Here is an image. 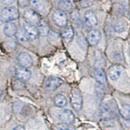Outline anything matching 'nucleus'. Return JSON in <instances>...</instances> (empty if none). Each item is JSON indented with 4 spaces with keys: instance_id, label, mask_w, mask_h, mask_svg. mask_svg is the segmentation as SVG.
I'll use <instances>...</instances> for the list:
<instances>
[{
    "instance_id": "c85d7f7f",
    "label": "nucleus",
    "mask_w": 130,
    "mask_h": 130,
    "mask_svg": "<svg viewBox=\"0 0 130 130\" xmlns=\"http://www.w3.org/2000/svg\"><path fill=\"white\" fill-rule=\"evenodd\" d=\"M21 107H22V104H21L20 101H15V102L14 103V110H15V112H19L20 109H21Z\"/></svg>"
},
{
    "instance_id": "a878e982",
    "label": "nucleus",
    "mask_w": 130,
    "mask_h": 130,
    "mask_svg": "<svg viewBox=\"0 0 130 130\" xmlns=\"http://www.w3.org/2000/svg\"><path fill=\"white\" fill-rule=\"evenodd\" d=\"M100 85H102V84H97L96 85V89H97V94L99 97H100V98L103 97V95H104V89H103V87L100 86Z\"/></svg>"
},
{
    "instance_id": "4be33fe9",
    "label": "nucleus",
    "mask_w": 130,
    "mask_h": 130,
    "mask_svg": "<svg viewBox=\"0 0 130 130\" xmlns=\"http://www.w3.org/2000/svg\"><path fill=\"white\" fill-rule=\"evenodd\" d=\"M17 39H18V41L21 43H24L27 42V37L26 35V34L24 32V30H19L17 32Z\"/></svg>"
},
{
    "instance_id": "aec40b11",
    "label": "nucleus",
    "mask_w": 130,
    "mask_h": 130,
    "mask_svg": "<svg viewBox=\"0 0 130 130\" xmlns=\"http://www.w3.org/2000/svg\"><path fill=\"white\" fill-rule=\"evenodd\" d=\"M121 115L125 120H130V105L125 104L121 106Z\"/></svg>"
},
{
    "instance_id": "b1692460",
    "label": "nucleus",
    "mask_w": 130,
    "mask_h": 130,
    "mask_svg": "<svg viewBox=\"0 0 130 130\" xmlns=\"http://www.w3.org/2000/svg\"><path fill=\"white\" fill-rule=\"evenodd\" d=\"M56 130H75L72 127L69 126L67 124H60V125H56L55 126Z\"/></svg>"
},
{
    "instance_id": "c756f323",
    "label": "nucleus",
    "mask_w": 130,
    "mask_h": 130,
    "mask_svg": "<svg viewBox=\"0 0 130 130\" xmlns=\"http://www.w3.org/2000/svg\"><path fill=\"white\" fill-rule=\"evenodd\" d=\"M29 3H30V0H19V4L22 7H27Z\"/></svg>"
},
{
    "instance_id": "1a4fd4ad",
    "label": "nucleus",
    "mask_w": 130,
    "mask_h": 130,
    "mask_svg": "<svg viewBox=\"0 0 130 130\" xmlns=\"http://www.w3.org/2000/svg\"><path fill=\"white\" fill-rule=\"evenodd\" d=\"M24 19L27 22H29L31 24H38L40 22L39 15L32 10H26L24 11Z\"/></svg>"
},
{
    "instance_id": "9d476101",
    "label": "nucleus",
    "mask_w": 130,
    "mask_h": 130,
    "mask_svg": "<svg viewBox=\"0 0 130 130\" xmlns=\"http://www.w3.org/2000/svg\"><path fill=\"white\" fill-rule=\"evenodd\" d=\"M101 38V34L98 30H92L87 35V40L91 46L97 45Z\"/></svg>"
},
{
    "instance_id": "393cba45",
    "label": "nucleus",
    "mask_w": 130,
    "mask_h": 130,
    "mask_svg": "<svg viewBox=\"0 0 130 130\" xmlns=\"http://www.w3.org/2000/svg\"><path fill=\"white\" fill-rule=\"evenodd\" d=\"M78 42H79V44H80V46L81 48H83V50H86V47H87V42H86V40L84 39V36L83 35H80L78 38Z\"/></svg>"
},
{
    "instance_id": "f3484780",
    "label": "nucleus",
    "mask_w": 130,
    "mask_h": 130,
    "mask_svg": "<svg viewBox=\"0 0 130 130\" xmlns=\"http://www.w3.org/2000/svg\"><path fill=\"white\" fill-rule=\"evenodd\" d=\"M73 35H74V31L72 26H67L62 32V38L67 42H70L73 38Z\"/></svg>"
},
{
    "instance_id": "39448f33",
    "label": "nucleus",
    "mask_w": 130,
    "mask_h": 130,
    "mask_svg": "<svg viewBox=\"0 0 130 130\" xmlns=\"http://www.w3.org/2000/svg\"><path fill=\"white\" fill-rule=\"evenodd\" d=\"M59 118L62 123L67 124V125H71L73 124L75 121V116L73 114V112L71 110L68 109H64L59 115Z\"/></svg>"
},
{
    "instance_id": "2f4dec72",
    "label": "nucleus",
    "mask_w": 130,
    "mask_h": 130,
    "mask_svg": "<svg viewBox=\"0 0 130 130\" xmlns=\"http://www.w3.org/2000/svg\"><path fill=\"white\" fill-rule=\"evenodd\" d=\"M13 130H25V128L22 125H19V126L15 127Z\"/></svg>"
},
{
    "instance_id": "cd10ccee",
    "label": "nucleus",
    "mask_w": 130,
    "mask_h": 130,
    "mask_svg": "<svg viewBox=\"0 0 130 130\" xmlns=\"http://www.w3.org/2000/svg\"><path fill=\"white\" fill-rule=\"evenodd\" d=\"M114 29H115L116 32H117V33H121V32H123V31H125V26H124L123 24H121V23H118V24H116V25L115 26Z\"/></svg>"
},
{
    "instance_id": "f8f14e48",
    "label": "nucleus",
    "mask_w": 130,
    "mask_h": 130,
    "mask_svg": "<svg viewBox=\"0 0 130 130\" xmlns=\"http://www.w3.org/2000/svg\"><path fill=\"white\" fill-rule=\"evenodd\" d=\"M100 117L104 120H110L114 117L113 112L111 110L109 106L107 105H102V106L100 107Z\"/></svg>"
},
{
    "instance_id": "f257e3e1",
    "label": "nucleus",
    "mask_w": 130,
    "mask_h": 130,
    "mask_svg": "<svg viewBox=\"0 0 130 130\" xmlns=\"http://www.w3.org/2000/svg\"><path fill=\"white\" fill-rule=\"evenodd\" d=\"M19 16V10L15 7L4 8L1 12V22H9L17 19Z\"/></svg>"
},
{
    "instance_id": "a211bd4d",
    "label": "nucleus",
    "mask_w": 130,
    "mask_h": 130,
    "mask_svg": "<svg viewBox=\"0 0 130 130\" xmlns=\"http://www.w3.org/2000/svg\"><path fill=\"white\" fill-rule=\"evenodd\" d=\"M38 30L40 35L46 36L49 32V27L45 22L40 21L38 23Z\"/></svg>"
},
{
    "instance_id": "f03ea898",
    "label": "nucleus",
    "mask_w": 130,
    "mask_h": 130,
    "mask_svg": "<svg viewBox=\"0 0 130 130\" xmlns=\"http://www.w3.org/2000/svg\"><path fill=\"white\" fill-rule=\"evenodd\" d=\"M72 105L75 110L80 111L82 108V97L80 92L77 89H72L71 97Z\"/></svg>"
},
{
    "instance_id": "7ed1b4c3",
    "label": "nucleus",
    "mask_w": 130,
    "mask_h": 130,
    "mask_svg": "<svg viewBox=\"0 0 130 130\" xmlns=\"http://www.w3.org/2000/svg\"><path fill=\"white\" fill-rule=\"evenodd\" d=\"M52 20L58 26L64 27L67 25V19L65 13L64 12V10H57L52 15Z\"/></svg>"
},
{
    "instance_id": "2eb2a0df",
    "label": "nucleus",
    "mask_w": 130,
    "mask_h": 130,
    "mask_svg": "<svg viewBox=\"0 0 130 130\" xmlns=\"http://www.w3.org/2000/svg\"><path fill=\"white\" fill-rule=\"evenodd\" d=\"M55 6L61 10H70L72 7L71 0H55Z\"/></svg>"
},
{
    "instance_id": "7c9ffc66",
    "label": "nucleus",
    "mask_w": 130,
    "mask_h": 130,
    "mask_svg": "<svg viewBox=\"0 0 130 130\" xmlns=\"http://www.w3.org/2000/svg\"><path fill=\"white\" fill-rule=\"evenodd\" d=\"M14 1H15V0H1V3L2 4H4V5H8V4L12 3Z\"/></svg>"
},
{
    "instance_id": "0eeeda50",
    "label": "nucleus",
    "mask_w": 130,
    "mask_h": 130,
    "mask_svg": "<svg viewBox=\"0 0 130 130\" xmlns=\"http://www.w3.org/2000/svg\"><path fill=\"white\" fill-rule=\"evenodd\" d=\"M15 75L16 77L19 79L22 82H27L31 78V72L30 70L26 67L21 66V67H17L15 70Z\"/></svg>"
},
{
    "instance_id": "6ab92c4d",
    "label": "nucleus",
    "mask_w": 130,
    "mask_h": 130,
    "mask_svg": "<svg viewBox=\"0 0 130 130\" xmlns=\"http://www.w3.org/2000/svg\"><path fill=\"white\" fill-rule=\"evenodd\" d=\"M54 102H55L56 106L64 107L67 105V98L63 94H57L55 97Z\"/></svg>"
},
{
    "instance_id": "9b49d317",
    "label": "nucleus",
    "mask_w": 130,
    "mask_h": 130,
    "mask_svg": "<svg viewBox=\"0 0 130 130\" xmlns=\"http://www.w3.org/2000/svg\"><path fill=\"white\" fill-rule=\"evenodd\" d=\"M85 22L88 27H94L97 24V19L93 11L88 10L85 14Z\"/></svg>"
},
{
    "instance_id": "bb28decb",
    "label": "nucleus",
    "mask_w": 130,
    "mask_h": 130,
    "mask_svg": "<svg viewBox=\"0 0 130 130\" xmlns=\"http://www.w3.org/2000/svg\"><path fill=\"white\" fill-rule=\"evenodd\" d=\"M7 46L10 50H14L16 46V41L15 39L10 38V40H8L7 42Z\"/></svg>"
},
{
    "instance_id": "ddd939ff",
    "label": "nucleus",
    "mask_w": 130,
    "mask_h": 130,
    "mask_svg": "<svg viewBox=\"0 0 130 130\" xmlns=\"http://www.w3.org/2000/svg\"><path fill=\"white\" fill-rule=\"evenodd\" d=\"M4 34L8 37H12L17 33V26L15 22H9L4 26Z\"/></svg>"
},
{
    "instance_id": "20e7f679",
    "label": "nucleus",
    "mask_w": 130,
    "mask_h": 130,
    "mask_svg": "<svg viewBox=\"0 0 130 130\" xmlns=\"http://www.w3.org/2000/svg\"><path fill=\"white\" fill-rule=\"evenodd\" d=\"M62 83H63V81H62L60 78L57 77H50L49 78L47 79V81L45 82L44 87L47 90L52 91V90H55L58 87H60L62 85Z\"/></svg>"
},
{
    "instance_id": "6e6552de",
    "label": "nucleus",
    "mask_w": 130,
    "mask_h": 130,
    "mask_svg": "<svg viewBox=\"0 0 130 130\" xmlns=\"http://www.w3.org/2000/svg\"><path fill=\"white\" fill-rule=\"evenodd\" d=\"M17 59H18V62L19 63V65L21 66H23L26 68L31 66V65L33 63V60H32L31 56L27 52H21L19 54Z\"/></svg>"
},
{
    "instance_id": "5701e85b",
    "label": "nucleus",
    "mask_w": 130,
    "mask_h": 130,
    "mask_svg": "<svg viewBox=\"0 0 130 130\" xmlns=\"http://www.w3.org/2000/svg\"><path fill=\"white\" fill-rule=\"evenodd\" d=\"M72 20L76 26H79L80 25V14H79L78 11H74L72 14Z\"/></svg>"
},
{
    "instance_id": "4468645a",
    "label": "nucleus",
    "mask_w": 130,
    "mask_h": 130,
    "mask_svg": "<svg viewBox=\"0 0 130 130\" xmlns=\"http://www.w3.org/2000/svg\"><path fill=\"white\" fill-rule=\"evenodd\" d=\"M121 74V69L119 66H112L109 70V76L112 81H116Z\"/></svg>"
},
{
    "instance_id": "412c9836",
    "label": "nucleus",
    "mask_w": 130,
    "mask_h": 130,
    "mask_svg": "<svg viewBox=\"0 0 130 130\" xmlns=\"http://www.w3.org/2000/svg\"><path fill=\"white\" fill-rule=\"evenodd\" d=\"M30 3L34 8H36L38 10L43 11L45 8L44 3L42 0H30Z\"/></svg>"
},
{
    "instance_id": "423d86ee",
    "label": "nucleus",
    "mask_w": 130,
    "mask_h": 130,
    "mask_svg": "<svg viewBox=\"0 0 130 130\" xmlns=\"http://www.w3.org/2000/svg\"><path fill=\"white\" fill-rule=\"evenodd\" d=\"M23 30L26 34V35L28 39L33 40L37 37L38 35V28H36L33 24H31L29 22H25L23 24Z\"/></svg>"
},
{
    "instance_id": "dca6fc26",
    "label": "nucleus",
    "mask_w": 130,
    "mask_h": 130,
    "mask_svg": "<svg viewBox=\"0 0 130 130\" xmlns=\"http://www.w3.org/2000/svg\"><path fill=\"white\" fill-rule=\"evenodd\" d=\"M94 76L96 80H97L100 84H105L106 83V76L104 70L102 69H97L94 72Z\"/></svg>"
}]
</instances>
